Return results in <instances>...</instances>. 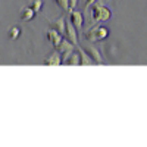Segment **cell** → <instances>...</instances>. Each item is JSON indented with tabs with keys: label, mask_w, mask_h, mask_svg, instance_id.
Here are the masks:
<instances>
[{
	"label": "cell",
	"mask_w": 147,
	"mask_h": 147,
	"mask_svg": "<svg viewBox=\"0 0 147 147\" xmlns=\"http://www.w3.org/2000/svg\"><path fill=\"white\" fill-rule=\"evenodd\" d=\"M34 16H35V12H34V9H32L31 6H24V7L21 9L19 18H21L22 22H28V21L34 19Z\"/></svg>",
	"instance_id": "cell-10"
},
{
	"label": "cell",
	"mask_w": 147,
	"mask_h": 147,
	"mask_svg": "<svg viewBox=\"0 0 147 147\" xmlns=\"http://www.w3.org/2000/svg\"><path fill=\"white\" fill-rule=\"evenodd\" d=\"M77 5H78V0H69V10L77 9Z\"/></svg>",
	"instance_id": "cell-17"
},
{
	"label": "cell",
	"mask_w": 147,
	"mask_h": 147,
	"mask_svg": "<svg viewBox=\"0 0 147 147\" xmlns=\"http://www.w3.org/2000/svg\"><path fill=\"white\" fill-rule=\"evenodd\" d=\"M68 13H69L68 19L72 22V25L75 27L78 31H81L82 27H84V15H82V12H80L78 9H71Z\"/></svg>",
	"instance_id": "cell-4"
},
{
	"label": "cell",
	"mask_w": 147,
	"mask_h": 147,
	"mask_svg": "<svg viewBox=\"0 0 147 147\" xmlns=\"http://www.w3.org/2000/svg\"><path fill=\"white\" fill-rule=\"evenodd\" d=\"M82 37L85 41L88 43H94V41H103L109 37V30L100 24H96V25L87 28L84 32H82Z\"/></svg>",
	"instance_id": "cell-2"
},
{
	"label": "cell",
	"mask_w": 147,
	"mask_h": 147,
	"mask_svg": "<svg viewBox=\"0 0 147 147\" xmlns=\"http://www.w3.org/2000/svg\"><path fill=\"white\" fill-rule=\"evenodd\" d=\"M62 62H63V60H62V55H60L57 50H53L50 55L44 59V65H49V66H57Z\"/></svg>",
	"instance_id": "cell-9"
},
{
	"label": "cell",
	"mask_w": 147,
	"mask_h": 147,
	"mask_svg": "<svg viewBox=\"0 0 147 147\" xmlns=\"http://www.w3.org/2000/svg\"><path fill=\"white\" fill-rule=\"evenodd\" d=\"M56 50H57L60 55H62V60L65 62V60H66L74 52L77 50V46L74 44L72 41H69L68 38H63L62 41H60V44L56 47Z\"/></svg>",
	"instance_id": "cell-3"
},
{
	"label": "cell",
	"mask_w": 147,
	"mask_h": 147,
	"mask_svg": "<svg viewBox=\"0 0 147 147\" xmlns=\"http://www.w3.org/2000/svg\"><path fill=\"white\" fill-rule=\"evenodd\" d=\"M80 46L84 49V52L93 59V62H94V63H102V62H103V57H102L100 52L97 50L94 46H91V44H80Z\"/></svg>",
	"instance_id": "cell-5"
},
{
	"label": "cell",
	"mask_w": 147,
	"mask_h": 147,
	"mask_svg": "<svg viewBox=\"0 0 147 147\" xmlns=\"http://www.w3.org/2000/svg\"><path fill=\"white\" fill-rule=\"evenodd\" d=\"M19 35H21V27L13 25V27L9 30V38H10V40H16Z\"/></svg>",
	"instance_id": "cell-13"
},
{
	"label": "cell",
	"mask_w": 147,
	"mask_h": 147,
	"mask_svg": "<svg viewBox=\"0 0 147 147\" xmlns=\"http://www.w3.org/2000/svg\"><path fill=\"white\" fill-rule=\"evenodd\" d=\"M43 6H44V2H43V0H32V3H31V7L34 9L35 13H38V12H41Z\"/></svg>",
	"instance_id": "cell-14"
},
{
	"label": "cell",
	"mask_w": 147,
	"mask_h": 147,
	"mask_svg": "<svg viewBox=\"0 0 147 147\" xmlns=\"http://www.w3.org/2000/svg\"><path fill=\"white\" fill-rule=\"evenodd\" d=\"M55 3L62 9L65 13L66 12H69V0H55Z\"/></svg>",
	"instance_id": "cell-15"
},
{
	"label": "cell",
	"mask_w": 147,
	"mask_h": 147,
	"mask_svg": "<svg viewBox=\"0 0 147 147\" xmlns=\"http://www.w3.org/2000/svg\"><path fill=\"white\" fill-rule=\"evenodd\" d=\"M96 2H97V0H84V9L87 10V9H88V6H93Z\"/></svg>",
	"instance_id": "cell-16"
},
{
	"label": "cell",
	"mask_w": 147,
	"mask_h": 147,
	"mask_svg": "<svg viewBox=\"0 0 147 147\" xmlns=\"http://www.w3.org/2000/svg\"><path fill=\"white\" fill-rule=\"evenodd\" d=\"M65 63H66V65H80V63H81V57H80L78 47H77V50L74 52V53L65 60Z\"/></svg>",
	"instance_id": "cell-12"
},
{
	"label": "cell",
	"mask_w": 147,
	"mask_h": 147,
	"mask_svg": "<svg viewBox=\"0 0 147 147\" xmlns=\"http://www.w3.org/2000/svg\"><path fill=\"white\" fill-rule=\"evenodd\" d=\"M112 16V12L107 6H105L103 3L96 2L91 6V19H90V27L96 25V24H100V22H106L110 19Z\"/></svg>",
	"instance_id": "cell-1"
},
{
	"label": "cell",
	"mask_w": 147,
	"mask_h": 147,
	"mask_svg": "<svg viewBox=\"0 0 147 147\" xmlns=\"http://www.w3.org/2000/svg\"><path fill=\"white\" fill-rule=\"evenodd\" d=\"M66 38L69 40V41H72L75 46H78L80 43H78V30L72 25V22L69 21V19H66Z\"/></svg>",
	"instance_id": "cell-6"
},
{
	"label": "cell",
	"mask_w": 147,
	"mask_h": 147,
	"mask_svg": "<svg viewBox=\"0 0 147 147\" xmlns=\"http://www.w3.org/2000/svg\"><path fill=\"white\" fill-rule=\"evenodd\" d=\"M77 47H78V52H80V57H81V63H80V65H94L93 59H91L87 53H85V52H84V49H82L80 44H78Z\"/></svg>",
	"instance_id": "cell-11"
},
{
	"label": "cell",
	"mask_w": 147,
	"mask_h": 147,
	"mask_svg": "<svg viewBox=\"0 0 147 147\" xmlns=\"http://www.w3.org/2000/svg\"><path fill=\"white\" fill-rule=\"evenodd\" d=\"M50 28H53L62 35H65V32H66V18H65V15L56 18L55 21H50Z\"/></svg>",
	"instance_id": "cell-7"
},
{
	"label": "cell",
	"mask_w": 147,
	"mask_h": 147,
	"mask_svg": "<svg viewBox=\"0 0 147 147\" xmlns=\"http://www.w3.org/2000/svg\"><path fill=\"white\" fill-rule=\"evenodd\" d=\"M46 38L50 41V43L53 44V47L56 49V47L60 44V41L63 40V35L60 34V32H57L56 30L50 28V30H47V31H46Z\"/></svg>",
	"instance_id": "cell-8"
}]
</instances>
